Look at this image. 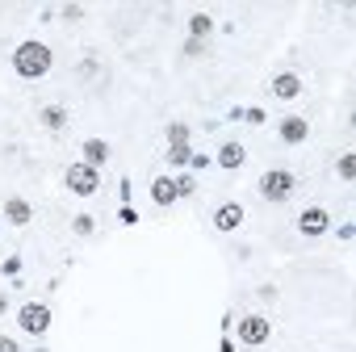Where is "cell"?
<instances>
[{
    "label": "cell",
    "mask_w": 356,
    "mask_h": 352,
    "mask_svg": "<svg viewBox=\"0 0 356 352\" xmlns=\"http://www.w3.org/2000/svg\"><path fill=\"white\" fill-rule=\"evenodd\" d=\"M13 67H17L26 80H38V76L51 72V51H47L42 42H22L17 55H13Z\"/></svg>",
    "instance_id": "obj_1"
},
{
    "label": "cell",
    "mask_w": 356,
    "mask_h": 352,
    "mask_svg": "<svg viewBox=\"0 0 356 352\" xmlns=\"http://www.w3.org/2000/svg\"><path fill=\"white\" fill-rule=\"evenodd\" d=\"M260 193H264L268 202H285V198L293 193V176H289L285 168H273V172H264V176H260Z\"/></svg>",
    "instance_id": "obj_2"
},
{
    "label": "cell",
    "mask_w": 356,
    "mask_h": 352,
    "mask_svg": "<svg viewBox=\"0 0 356 352\" xmlns=\"http://www.w3.org/2000/svg\"><path fill=\"white\" fill-rule=\"evenodd\" d=\"M67 189L80 193V198H92V193L101 189L97 168H88V163H72V168H67Z\"/></svg>",
    "instance_id": "obj_3"
},
{
    "label": "cell",
    "mask_w": 356,
    "mask_h": 352,
    "mask_svg": "<svg viewBox=\"0 0 356 352\" xmlns=\"http://www.w3.org/2000/svg\"><path fill=\"white\" fill-rule=\"evenodd\" d=\"M22 327H26L30 335H42V331L51 327V310L38 306V302H26V306H22Z\"/></svg>",
    "instance_id": "obj_4"
},
{
    "label": "cell",
    "mask_w": 356,
    "mask_h": 352,
    "mask_svg": "<svg viewBox=\"0 0 356 352\" xmlns=\"http://www.w3.org/2000/svg\"><path fill=\"white\" fill-rule=\"evenodd\" d=\"M268 331H273V327H268V319H260V314H248V319L239 323V339H243V344H264Z\"/></svg>",
    "instance_id": "obj_5"
},
{
    "label": "cell",
    "mask_w": 356,
    "mask_h": 352,
    "mask_svg": "<svg viewBox=\"0 0 356 352\" xmlns=\"http://www.w3.org/2000/svg\"><path fill=\"white\" fill-rule=\"evenodd\" d=\"M239 223H243V206L227 202V206L214 210V227H218V231H239Z\"/></svg>",
    "instance_id": "obj_6"
},
{
    "label": "cell",
    "mask_w": 356,
    "mask_h": 352,
    "mask_svg": "<svg viewBox=\"0 0 356 352\" xmlns=\"http://www.w3.org/2000/svg\"><path fill=\"white\" fill-rule=\"evenodd\" d=\"M327 210H318V206H310V210H302V218H298V227H302V235H323L327 231Z\"/></svg>",
    "instance_id": "obj_7"
},
{
    "label": "cell",
    "mask_w": 356,
    "mask_h": 352,
    "mask_svg": "<svg viewBox=\"0 0 356 352\" xmlns=\"http://www.w3.org/2000/svg\"><path fill=\"white\" fill-rule=\"evenodd\" d=\"M306 134H310V122L306 118H285L281 122V138L285 143H306Z\"/></svg>",
    "instance_id": "obj_8"
},
{
    "label": "cell",
    "mask_w": 356,
    "mask_h": 352,
    "mask_svg": "<svg viewBox=\"0 0 356 352\" xmlns=\"http://www.w3.org/2000/svg\"><path fill=\"white\" fill-rule=\"evenodd\" d=\"M273 93H277V97H285V101H293V97L302 93V80H298L293 72H285V76H277V80H273Z\"/></svg>",
    "instance_id": "obj_9"
},
{
    "label": "cell",
    "mask_w": 356,
    "mask_h": 352,
    "mask_svg": "<svg viewBox=\"0 0 356 352\" xmlns=\"http://www.w3.org/2000/svg\"><path fill=\"white\" fill-rule=\"evenodd\" d=\"M5 218H9V223H13V227H26V223H30V218H34V214H30V206H26V202H22V198H13V202H9V206H5Z\"/></svg>",
    "instance_id": "obj_10"
},
{
    "label": "cell",
    "mask_w": 356,
    "mask_h": 352,
    "mask_svg": "<svg viewBox=\"0 0 356 352\" xmlns=\"http://www.w3.org/2000/svg\"><path fill=\"white\" fill-rule=\"evenodd\" d=\"M105 155H109V147H105L101 138H88V143H84V159H88V168L105 163Z\"/></svg>",
    "instance_id": "obj_11"
},
{
    "label": "cell",
    "mask_w": 356,
    "mask_h": 352,
    "mask_svg": "<svg viewBox=\"0 0 356 352\" xmlns=\"http://www.w3.org/2000/svg\"><path fill=\"white\" fill-rule=\"evenodd\" d=\"M151 198H155L159 206H168V202H176V185H172V181H163V176H159V181L151 185Z\"/></svg>",
    "instance_id": "obj_12"
},
{
    "label": "cell",
    "mask_w": 356,
    "mask_h": 352,
    "mask_svg": "<svg viewBox=\"0 0 356 352\" xmlns=\"http://www.w3.org/2000/svg\"><path fill=\"white\" fill-rule=\"evenodd\" d=\"M218 163H222V168H239V163H243V147H239V143H227V147L218 151Z\"/></svg>",
    "instance_id": "obj_13"
},
{
    "label": "cell",
    "mask_w": 356,
    "mask_h": 352,
    "mask_svg": "<svg viewBox=\"0 0 356 352\" xmlns=\"http://www.w3.org/2000/svg\"><path fill=\"white\" fill-rule=\"evenodd\" d=\"M168 159H172V163H189V159H193V151H189L185 143H172V151H168Z\"/></svg>",
    "instance_id": "obj_14"
},
{
    "label": "cell",
    "mask_w": 356,
    "mask_h": 352,
    "mask_svg": "<svg viewBox=\"0 0 356 352\" xmlns=\"http://www.w3.org/2000/svg\"><path fill=\"white\" fill-rule=\"evenodd\" d=\"M339 176H343V181H352V176H356V159L352 155H339Z\"/></svg>",
    "instance_id": "obj_15"
},
{
    "label": "cell",
    "mask_w": 356,
    "mask_h": 352,
    "mask_svg": "<svg viewBox=\"0 0 356 352\" xmlns=\"http://www.w3.org/2000/svg\"><path fill=\"white\" fill-rule=\"evenodd\" d=\"M189 26H193V34H210V26H214V22H210L206 13H197V17H193Z\"/></svg>",
    "instance_id": "obj_16"
},
{
    "label": "cell",
    "mask_w": 356,
    "mask_h": 352,
    "mask_svg": "<svg viewBox=\"0 0 356 352\" xmlns=\"http://www.w3.org/2000/svg\"><path fill=\"white\" fill-rule=\"evenodd\" d=\"M42 118H47V126H55V130L63 126V109H42Z\"/></svg>",
    "instance_id": "obj_17"
},
{
    "label": "cell",
    "mask_w": 356,
    "mask_h": 352,
    "mask_svg": "<svg viewBox=\"0 0 356 352\" xmlns=\"http://www.w3.org/2000/svg\"><path fill=\"white\" fill-rule=\"evenodd\" d=\"M193 193V181H189V176H181V181H176V198H189Z\"/></svg>",
    "instance_id": "obj_18"
},
{
    "label": "cell",
    "mask_w": 356,
    "mask_h": 352,
    "mask_svg": "<svg viewBox=\"0 0 356 352\" xmlns=\"http://www.w3.org/2000/svg\"><path fill=\"white\" fill-rule=\"evenodd\" d=\"M185 138H189L185 126H172V130H168V143H185Z\"/></svg>",
    "instance_id": "obj_19"
},
{
    "label": "cell",
    "mask_w": 356,
    "mask_h": 352,
    "mask_svg": "<svg viewBox=\"0 0 356 352\" xmlns=\"http://www.w3.org/2000/svg\"><path fill=\"white\" fill-rule=\"evenodd\" d=\"M0 352H17V339H9V335H0Z\"/></svg>",
    "instance_id": "obj_20"
},
{
    "label": "cell",
    "mask_w": 356,
    "mask_h": 352,
    "mask_svg": "<svg viewBox=\"0 0 356 352\" xmlns=\"http://www.w3.org/2000/svg\"><path fill=\"white\" fill-rule=\"evenodd\" d=\"M0 310H5V294H0Z\"/></svg>",
    "instance_id": "obj_21"
}]
</instances>
